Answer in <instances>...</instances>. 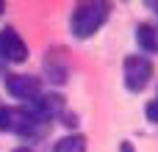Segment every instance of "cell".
I'll return each mask as SVG.
<instances>
[{"label":"cell","mask_w":158,"mask_h":152,"mask_svg":"<svg viewBox=\"0 0 158 152\" xmlns=\"http://www.w3.org/2000/svg\"><path fill=\"white\" fill-rule=\"evenodd\" d=\"M153 78V64L144 55H128L125 58V86L131 91H144Z\"/></svg>","instance_id":"2"},{"label":"cell","mask_w":158,"mask_h":152,"mask_svg":"<svg viewBox=\"0 0 158 152\" xmlns=\"http://www.w3.org/2000/svg\"><path fill=\"white\" fill-rule=\"evenodd\" d=\"M44 72L53 83H64L67 75H69V64L64 58L61 50H47V58H44Z\"/></svg>","instance_id":"6"},{"label":"cell","mask_w":158,"mask_h":152,"mask_svg":"<svg viewBox=\"0 0 158 152\" xmlns=\"http://www.w3.org/2000/svg\"><path fill=\"white\" fill-rule=\"evenodd\" d=\"M108 3H81L72 11V33L78 39H89L94 30H100V25L108 19Z\"/></svg>","instance_id":"1"},{"label":"cell","mask_w":158,"mask_h":152,"mask_svg":"<svg viewBox=\"0 0 158 152\" xmlns=\"http://www.w3.org/2000/svg\"><path fill=\"white\" fill-rule=\"evenodd\" d=\"M122 152H133V147H131V141H122Z\"/></svg>","instance_id":"11"},{"label":"cell","mask_w":158,"mask_h":152,"mask_svg":"<svg viewBox=\"0 0 158 152\" xmlns=\"http://www.w3.org/2000/svg\"><path fill=\"white\" fill-rule=\"evenodd\" d=\"M6 91L17 100H36L42 94V83L39 78H31V75H6Z\"/></svg>","instance_id":"3"},{"label":"cell","mask_w":158,"mask_h":152,"mask_svg":"<svg viewBox=\"0 0 158 152\" xmlns=\"http://www.w3.org/2000/svg\"><path fill=\"white\" fill-rule=\"evenodd\" d=\"M56 152H86V138L83 136H67L56 144Z\"/></svg>","instance_id":"8"},{"label":"cell","mask_w":158,"mask_h":152,"mask_svg":"<svg viewBox=\"0 0 158 152\" xmlns=\"http://www.w3.org/2000/svg\"><path fill=\"white\" fill-rule=\"evenodd\" d=\"M28 58V47L22 42V36L11 28L0 30V61H8V64H19Z\"/></svg>","instance_id":"4"},{"label":"cell","mask_w":158,"mask_h":152,"mask_svg":"<svg viewBox=\"0 0 158 152\" xmlns=\"http://www.w3.org/2000/svg\"><path fill=\"white\" fill-rule=\"evenodd\" d=\"M147 119L158 125V97L153 100V102H150V105H147Z\"/></svg>","instance_id":"9"},{"label":"cell","mask_w":158,"mask_h":152,"mask_svg":"<svg viewBox=\"0 0 158 152\" xmlns=\"http://www.w3.org/2000/svg\"><path fill=\"white\" fill-rule=\"evenodd\" d=\"M64 125H67V127H75L78 122H75V116H64Z\"/></svg>","instance_id":"10"},{"label":"cell","mask_w":158,"mask_h":152,"mask_svg":"<svg viewBox=\"0 0 158 152\" xmlns=\"http://www.w3.org/2000/svg\"><path fill=\"white\" fill-rule=\"evenodd\" d=\"M25 111H28L31 116H36L39 122H50L56 114L64 111V97H58V94H39L36 100L28 102Z\"/></svg>","instance_id":"5"},{"label":"cell","mask_w":158,"mask_h":152,"mask_svg":"<svg viewBox=\"0 0 158 152\" xmlns=\"http://www.w3.org/2000/svg\"><path fill=\"white\" fill-rule=\"evenodd\" d=\"M0 11H3V0H0Z\"/></svg>","instance_id":"13"},{"label":"cell","mask_w":158,"mask_h":152,"mask_svg":"<svg viewBox=\"0 0 158 152\" xmlns=\"http://www.w3.org/2000/svg\"><path fill=\"white\" fill-rule=\"evenodd\" d=\"M136 42H139V47H144L147 53L158 50V36H156V28H153V25H139V28H136Z\"/></svg>","instance_id":"7"},{"label":"cell","mask_w":158,"mask_h":152,"mask_svg":"<svg viewBox=\"0 0 158 152\" xmlns=\"http://www.w3.org/2000/svg\"><path fill=\"white\" fill-rule=\"evenodd\" d=\"M14 152H31V150H28V147H17Z\"/></svg>","instance_id":"12"}]
</instances>
